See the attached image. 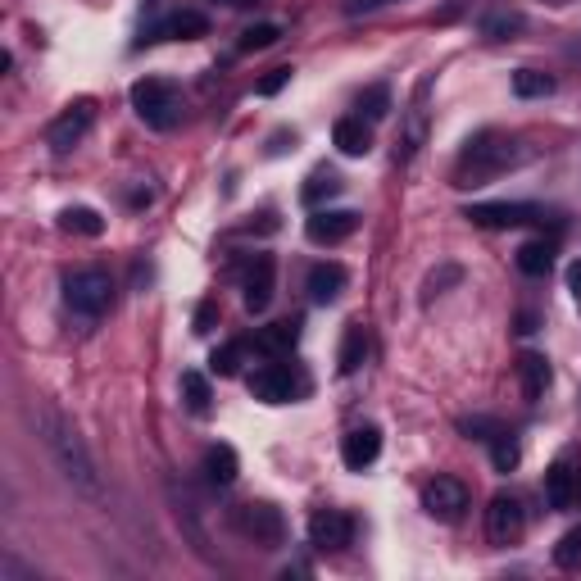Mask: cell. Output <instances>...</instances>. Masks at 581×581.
Returning <instances> with one entry per match:
<instances>
[{
  "label": "cell",
  "mask_w": 581,
  "mask_h": 581,
  "mask_svg": "<svg viewBox=\"0 0 581 581\" xmlns=\"http://www.w3.org/2000/svg\"><path fill=\"white\" fill-rule=\"evenodd\" d=\"M37 436H41V445L50 450L55 468L64 473V482H69L73 491H82V495H100L96 459H91V450L82 445V436L73 432V423L60 414V409L41 404V409H37Z\"/></svg>",
  "instance_id": "6da1fadb"
},
{
  "label": "cell",
  "mask_w": 581,
  "mask_h": 581,
  "mask_svg": "<svg viewBox=\"0 0 581 581\" xmlns=\"http://www.w3.org/2000/svg\"><path fill=\"white\" fill-rule=\"evenodd\" d=\"M522 159H527V146H522V141L504 137V132H477V137L463 146L459 164H454V187H486V182H495L500 173L518 168Z\"/></svg>",
  "instance_id": "7a4b0ae2"
},
{
  "label": "cell",
  "mask_w": 581,
  "mask_h": 581,
  "mask_svg": "<svg viewBox=\"0 0 581 581\" xmlns=\"http://www.w3.org/2000/svg\"><path fill=\"white\" fill-rule=\"evenodd\" d=\"M132 109L141 114V123L168 132L182 119V91L168 78H141L137 87H132Z\"/></svg>",
  "instance_id": "3957f363"
},
{
  "label": "cell",
  "mask_w": 581,
  "mask_h": 581,
  "mask_svg": "<svg viewBox=\"0 0 581 581\" xmlns=\"http://www.w3.org/2000/svg\"><path fill=\"white\" fill-rule=\"evenodd\" d=\"M64 300H69L73 314L100 318L114 305V277H109L105 268H78V273L64 277Z\"/></svg>",
  "instance_id": "277c9868"
},
{
  "label": "cell",
  "mask_w": 581,
  "mask_h": 581,
  "mask_svg": "<svg viewBox=\"0 0 581 581\" xmlns=\"http://www.w3.org/2000/svg\"><path fill=\"white\" fill-rule=\"evenodd\" d=\"M232 527H237L246 541L264 545V550H273V545L286 541V518H282V509L268 504V500L237 504V509H232Z\"/></svg>",
  "instance_id": "5b68a950"
},
{
  "label": "cell",
  "mask_w": 581,
  "mask_h": 581,
  "mask_svg": "<svg viewBox=\"0 0 581 581\" xmlns=\"http://www.w3.org/2000/svg\"><path fill=\"white\" fill-rule=\"evenodd\" d=\"M463 218L477 227H491V232H509V227H527L545 214L536 205H522V200H491V205H468Z\"/></svg>",
  "instance_id": "8992f818"
},
{
  "label": "cell",
  "mask_w": 581,
  "mask_h": 581,
  "mask_svg": "<svg viewBox=\"0 0 581 581\" xmlns=\"http://www.w3.org/2000/svg\"><path fill=\"white\" fill-rule=\"evenodd\" d=\"M91 119H96V105H91V100H73V105L64 109L60 119H55V123L46 128L50 150H55V155H69V150L91 132Z\"/></svg>",
  "instance_id": "52a82bcc"
},
{
  "label": "cell",
  "mask_w": 581,
  "mask_h": 581,
  "mask_svg": "<svg viewBox=\"0 0 581 581\" xmlns=\"http://www.w3.org/2000/svg\"><path fill=\"white\" fill-rule=\"evenodd\" d=\"M355 541V518L341 509H318L314 518H309V545L323 554H336L345 550V545Z\"/></svg>",
  "instance_id": "ba28073f"
},
{
  "label": "cell",
  "mask_w": 581,
  "mask_h": 581,
  "mask_svg": "<svg viewBox=\"0 0 581 581\" xmlns=\"http://www.w3.org/2000/svg\"><path fill=\"white\" fill-rule=\"evenodd\" d=\"M423 509L436 522H459L463 509H468V486L459 477H436V482L423 486Z\"/></svg>",
  "instance_id": "9c48e42d"
},
{
  "label": "cell",
  "mask_w": 581,
  "mask_h": 581,
  "mask_svg": "<svg viewBox=\"0 0 581 581\" xmlns=\"http://www.w3.org/2000/svg\"><path fill=\"white\" fill-rule=\"evenodd\" d=\"M355 227H359L355 209H314L305 218V237L314 246H341L345 237H355Z\"/></svg>",
  "instance_id": "30bf717a"
},
{
  "label": "cell",
  "mask_w": 581,
  "mask_h": 581,
  "mask_svg": "<svg viewBox=\"0 0 581 581\" xmlns=\"http://www.w3.org/2000/svg\"><path fill=\"white\" fill-rule=\"evenodd\" d=\"M522 536V504L513 495H495L486 504V541L491 545H513Z\"/></svg>",
  "instance_id": "8fae6325"
},
{
  "label": "cell",
  "mask_w": 581,
  "mask_h": 581,
  "mask_svg": "<svg viewBox=\"0 0 581 581\" xmlns=\"http://www.w3.org/2000/svg\"><path fill=\"white\" fill-rule=\"evenodd\" d=\"M246 386H250V395L264 400V404H286L291 395H296V377H291L286 364H259Z\"/></svg>",
  "instance_id": "7c38bea8"
},
{
  "label": "cell",
  "mask_w": 581,
  "mask_h": 581,
  "mask_svg": "<svg viewBox=\"0 0 581 581\" xmlns=\"http://www.w3.org/2000/svg\"><path fill=\"white\" fill-rule=\"evenodd\" d=\"M273 286H277L273 255H255V264L246 268V309L250 314H264L273 305Z\"/></svg>",
  "instance_id": "4fadbf2b"
},
{
  "label": "cell",
  "mask_w": 581,
  "mask_h": 581,
  "mask_svg": "<svg viewBox=\"0 0 581 581\" xmlns=\"http://www.w3.org/2000/svg\"><path fill=\"white\" fill-rule=\"evenodd\" d=\"M377 454H382V432H377V427H355V432H345L341 459H345L350 473H364L368 463H377Z\"/></svg>",
  "instance_id": "5bb4252c"
},
{
  "label": "cell",
  "mask_w": 581,
  "mask_h": 581,
  "mask_svg": "<svg viewBox=\"0 0 581 581\" xmlns=\"http://www.w3.org/2000/svg\"><path fill=\"white\" fill-rule=\"evenodd\" d=\"M345 282H350V273H345L336 259H323V264L309 268L305 291H309V300H314V305H332V300L345 291Z\"/></svg>",
  "instance_id": "9a60e30c"
},
{
  "label": "cell",
  "mask_w": 581,
  "mask_h": 581,
  "mask_svg": "<svg viewBox=\"0 0 581 581\" xmlns=\"http://www.w3.org/2000/svg\"><path fill=\"white\" fill-rule=\"evenodd\" d=\"M518 382H522V395H527V404L545 400V391H550V382H554L550 359L536 355V350H522V355H518Z\"/></svg>",
  "instance_id": "2e32d148"
},
{
  "label": "cell",
  "mask_w": 581,
  "mask_h": 581,
  "mask_svg": "<svg viewBox=\"0 0 581 581\" xmlns=\"http://www.w3.org/2000/svg\"><path fill=\"white\" fill-rule=\"evenodd\" d=\"M545 500H550V509H572V500H577L572 459H554L550 468H545Z\"/></svg>",
  "instance_id": "e0dca14e"
},
{
  "label": "cell",
  "mask_w": 581,
  "mask_h": 581,
  "mask_svg": "<svg viewBox=\"0 0 581 581\" xmlns=\"http://www.w3.org/2000/svg\"><path fill=\"white\" fill-rule=\"evenodd\" d=\"M205 32H209L205 14H200V10H178V14H168V19L150 32V41H159V37H168V41H196V37H205Z\"/></svg>",
  "instance_id": "ac0fdd59"
},
{
  "label": "cell",
  "mask_w": 581,
  "mask_h": 581,
  "mask_svg": "<svg viewBox=\"0 0 581 581\" xmlns=\"http://www.w3.org/2000/svg\"><path fill=\"white\" fill-rule=\"evenodd\" d=\"M332 141H336V150L341 155H350V159H359V155H368L373 150V132H368V123L359 119H336V128H332Z\"/></svg>",
  "instance_id": "d6986e66"
},
{
  "label": "cell",
  "mask_w": 581,
  "mask_h": 581,
  "mask_svg": "<svg viewBox=\"0 0 581 581\" xmlns=\"http://www.w3.org/2000/svg\"><path fill=\"white\" fill-rule=\"evenodd\" d=\"M296 341H300V323H273V327H259L255 350L268 359H282L296 350Z\"/></svg>",
  "instance_id": "ffe728a7"
},
{
  "label": "cell",
  "mask_w": 581,
  "mask_h": 581,
  "mask_svg": "<svg viewBox=\"0 0 581 581\" xmlns=\"http://www.w3.org/2000/svg\"><path fill=\"white\" fill-rule=\"evenodd\" d=\"M237 473H241V459H237V450H232V445H209L205 450V477L214 486H232L237 482Z\"/></svg>",
  "instance_id": "44dd1931"
},
{
  "label": "cell",
  "mask_w": 581,
  "mask_h": 581,
  "mask_svg": "<svg viewBox=\"0 0 581 581\" xmlns=\"http://www.w3.org/2000/svg\"><path fill=\"white\" fill-rule=\"evenodd\" d=\"M341 191H345V182H341V173H336V168H314V173H309V182L300 187V200H305L309 209H323V200L341 196Z\"/></svg>",
  "instance_id": "7402d4cb"
},
{
  "label": "cell",
  "mask_w": 581,
  "mask_h": 581,
  "mask_svg": "<svg viewBox=\"0 0 581 581\" xmlns=\"http://www.w3.org/2000/svg\"><path fill=\"white\" fill-rule=\"evenodd\" d=\"M364 355H368V332L359 323H350V327H345V336H341V355H336V368H341L345 377L359 373Z\"/></svg>",
  "instance_id": "603a6c76"
},
{
  "label": "cell",
  "mask_w": 581,
  "mask_h": 581,
  "mask_svg": "<svg viewBox=\"0 0 581 581\" xmlns=\"http://www.w3.org/2000/svg\"><path fill=\"white\" fill-rule=\"evenodd\" d=\"M554 73H541V69H518L513 73V96H522V100H545V96H554Z\"/></svg>",
  "instance_id": "cb8c5ba5"
},
{
  "label": "cell",
  "mask_w": 581,
  "mask_h": 581,
  "mask_svg": "<svg viewBox=\"0 0 581 581\" xmlns=\"http://www.w3.org/2000/svg\"><path fill=\"white\" fill-rule=\"evenodd\" d=\"M518 268L527 277H545L554 268V241H545V237L541 241H527V246L518 250Z\"/></svg>",
  "instance_id": "d4e9b609"
},
{
  "label": "cell",
  "mask_w": 581,
  "mask_h": 581,
  "mask_svg": "<svg viewBox=\"0 0 581 581\" xmlns=\"http://www.w3.org/2000/svg\"><path fill=\"white\" fill-rule=\"evenodd\" d=\"M522 28H527V19L518 10H491L482 19V37H491V41H513Z\"/></svg>",
  "instance_id": "484cf974"
},
{
  "label": "cell",
  "mask_w": 581,
  "mask_h": 581,
  "mask_svg": "<svg viewBox=\"0 0 581 581\" xmlns=\"http://www.w3.org/2000/svg\"><path fill=\"white\" fill-rule=\"evenodd\" d=\"M60 227H64V232H78V237H100V232H105V218H100L96 209L78 205V209H64Z\"/></svg>",
  "instance_id": "4316f807"
},
{
  "label": "cell",
  "mask_w": 581,
  "mask_h": 581,
  "mask_svg": "<svg viewBox=\"0 0 581 581\" xmlns=\"http://www.w3.org/2000/svg\"><path fill=\"white\" fill-rule=\"evenodd\" d=\"M182 395H187L191 414H209V400H214V395H209V377L205 373H196V368L182 373Z\"/></svg>",
  "instance_id": "83f0119b"
},
{
  "label": "cell",
  "mask_w": 581,
  "mask_h": 581,
  "mask_svg": "<svg viewBox=\"0 0 581 581\" xmlns=\"http://www.w3.org/2000/svg\"><path fill=\"white\" fill-rule=\"evenodd\" d=\"M522 459L518 441H513V432H495L491 436V463H495V473H513Z\"/></svg>",
  "instance_id": "f1b7e54d"
},
{
  "label": "cell",
  "mask_w": 581,
  "mask_h": 581,
  "mask_svg": "<svg viewBox=\"0 0 581 581\" xmlns=\"http://www.w3.org/2000/svg\"><path fill=\"white\" fill-rule=\"evenodd\" d=\"M241 355H246V345H218L214 355H209V373L214 377H237L241 373Z\"/></svg>",
  "instance_id": "f546056e"
},
{
  "label": "cell",
  "mask_w": 581,
  "mask_h": 581,
  "mask_svg": "<svg viewBox=\"0 0 581 581\" xmlns=\"http://www.w3.org/2000/svg\"><path fill=\"white\" fill-rule=\"evenodd\" d=\"M386 114H391V91H386V87H368L364 96H359V119L377 123V119H386Z\"/></svg>",
  "instance_id": "4dcf8cb0"
},
{
  "label": "cell",
  "mask_w": 581,
  "mask_h": 581,
  "mask_svg": "<svg viewBox=\"0 0 581 581\" xmlns=\"http://www.w3.org/2000/svg\"><path fill=\"white\" fill-rule=\"evenodd\" d=\"M277 37H282V28H277V23H255V28L241 32L237 50H241V55H250V50H268Z\"/></svg>",
  "instance_id": "1f68e13d"
},
{
  "label": "cell",
  "mask_w": 581,
  "mask_h": 581,
  "mask_svg": "<svg viewBox=\"0 0 581 581\" xmlns=\"http://www.w3.org/2000/svg\"><path fill=\"white\" fill-rule=\"evenodd\" d=\"M554 563H559V568H581V527H572V532L554 545Z\"/></svg>",
  "instance_id": "d6a6232c"
},
{
  "label": "cell",
  "mask_w": 581,
  "mask_h": 581,
  "mask_svg": "<svg viewBox=\"0 0 581 581\" xmlns=\"http://www.w3.org/2000/svg\"><path fill=\"white\" fill-rule=\"evenodd\" d=\"M291 73H296V69H286V64H282V69H268L264 73V78H259V96H277V91H282L286 87V82H291Z\"/></svg>",
  "instance_id": "836d02e7"
},
{
  "label": "cell",
  "mask_w": 581,
  "mask_h": 581,
  "mask_svg": "<svg viewBox=\"0 0 581 581\" xmlns=\"http://www.w3.org/2000/svg\"><path fill=\"white\" fill-rule=\"evenodd\" d=\"M459 277H463V268H459V264H445L441 273H432V277H427V300H432V296H441V286L459 282Z\"/></svg>",
  "instance_id": "e575fe53"
},
{
  "label": "cell",
  "mask_w": 581,
  "mask_h": 581,
  "mask_svg": "<svg viewBox=\"0 0 581 581\" xmlns=\"http://www.w3.org/2000/svg\"><path fill=\"white\" fill-rule=\"evenodd\" d=\"M214 323H218V300H200V309H196V332L205 336Z\"/></svg>",
  "instance_id": "d590c367"
},
{
  "label": "cell",
  "mask_w": 581,
  "mask_h": 581,
  "mask_svg": "<svg viewBox=\"0 0 581 581\" xmlns=\"http://www.w3.org/2000/svg\"><path fill=\"white\" fill-rule=\"evenodd\" d=\"M382 5H391V0H350L345 14H368V10H382Z\"/></svg>",
  "instance_id": "8d00e7d4"
},
{
  "label": "cell",
  "mask_w": 581,
  "mask_h": 581,
  "mask_svg": "<svg viewBox=\"0 0 581 581\" xmlns=\"http://www.w3.org/2000/svg\"><path fill=\"white\" fill-rule=\"evenodd\" d=\"M286 146H296V132H277V137L268 141V155H282Z\"/></svg>",
  "instance_id": "74e56055"
},
{
  "label": "cell",
  "mask_w": 581,
  "mask_h": 581,
  "mask_svg": "<svg viewBox=\"0 0 581 581\" xmlns=\"http://www.w3.org/2000/svg\"><path fill=\"white\" fill-rule=\"evenodd\" d=\"M568 291H572V300H577V305H581V259L568 268Z\"/></svg>",
  "instance_id": "f35d334b"
},
{
  "label": "cell",
  "mask_w": 581,
  "mask_h": 581,
  "mask_svg": "<svg viewBox=\"0 0 581 581\" xmlns=\"http://www.w3.org/2000/svg\"><path fill=\"white\" fill-rule=\"evenodd\" d=\"M218 5H232V10H250V5H264V0H218Z\"/></svg>",
  "instance_id": "ab89813d"
},
{
  "label": "cell",
  "mask_w": 581,
  "mask_h": 581,
  "mask_svg": "<svg viewBox=\"0 0 581 581\" xmlns=\"http://www.w3.org/2000/svg\"><path fill=\"white\" fill-rule=\"evenodd\" d=\"M518 332H536V314H522L518 318Z\"/></svg>",
  "instance_id": "60d3db41"
}]
</instances>
